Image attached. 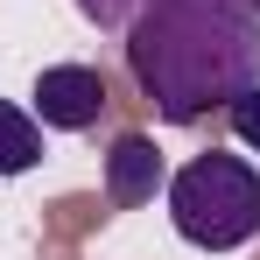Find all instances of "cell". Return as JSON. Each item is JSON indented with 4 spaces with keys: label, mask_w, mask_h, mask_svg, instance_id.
Listing matches in <instances>:
<instances>
[{
    "label": "cell",
    "mask_w": 260,
    "mask_h": 260,
    "mask_svg": "<svg viewBox=\"0 0 260 260\" xmlns=\"http://www.w3.org/2000/svg\"><path fill=\"white\" fill-rule=\"evenodd\" d=\"M71 7L85 14L91 28H113V36H120V28L134 21V7H141V0H71Z\"/></svg>",
    "instance_id": "cell-7"
},
{
    "label": "cell",
    "mask_w": 260,
    "mask_h": 260,
    "mask_svg": "<svg viewBox=\"0 0 260 260\" xmlns=\"http://www.w3.org/2000/svg\"><path fill=\"white\" fill-rule=\"evenodd\" d=\"M43 162V120L14 99H0V176H28Z\"/></svg>",
    "instance_id": "cell-5"
},
{
    "label": "cell",
    "mask_w": 260,
    "mask_h": 260,
    "mask_svg": "<svg viewBox=\"0 0 260 260\" xmlns=\"http://www.w3.org/2000/svg\"><path fill=\"white\" fill-rule=\"evenodd\" d=\"M246 7H253V14H260V0H246Z\"/></svg>",
    "instance_id": "cell-8"
},
{
    "label": "cell",
    "mask_w": 260,
    "mask_h": 260,
    "mask_svg": "<svg viewBox=\"0 0 260 260\" xmlns=\"http://www.w3.org/2000/svg\"><path fill=\"white\" fill-rule=\"evenodd\" d=\"M162 197H169L176 232L204 253H232V246L260 239V169L246 155H225V148L190 155L162 183Z\"/></svg>",
    "instance_id": "cell-2"
},
{
    "label": "cell",
    "mask_w": 260,
    "mask_h": 260,
    "mask_svg": "<svg viewBox=\"0 0 260 260\" xmlns=\"http://www.w3.org/2000/svg\"><path fill=\"white\" fill-rule=\"evenodd\" d=\"M162 183H169V162H162L155 134H120V141L106 148V197H113L120 211L148 204Z\"/></svg>",
    "instance_id": "cell-4"
},
{
    "label": "cell",
    "mask_w": 260,
    "mask_h": 260,
    "mask_svg": "<svg viewBox=\"0 0 260 260\" xmlns=\"http://www.w3.org/2000/svg\"><path fill=\"white\" fill-rule=\"evenodd\" d=\"M225 113H232V134H239V141H246V148L260 155V85H246L239 99H232V106H225Z\"/></svg>",
    "instance_id": "cell-6"
},
{
    "label": "cell",
    "mask_w": 260,
    "mask_h": 260,
    "mask_svg": "<svg viewBox=\"0 0 260 260\" xmlns=\"http://www.w3.org/2000/svg\"><path fill=\"white\" fill-rule=\"evenodd\" d=\"M106 106H113V99H106V78H99L91 63H49L43 78H36V91H28V113H36L43 127H56V134L99 127Z\"/></svg>",
    "instance_id": "cell-3"
},
{
    "label": "cell",
    "mask_w": 260,
    "mask_h": 260,
    "mask_svg": "<svg viewBox=\"0 0 260 260\" xmlns=\"http://www.w3.org/2000/svg\"><path fill=\"white\" fill-rule=\"evenodd\" d=\"M120 36L141 99L169 127H197L260 85V14L246 0H141Z\"/></svg>",
    "instance_id": "cell-1"
}]
</instances>
